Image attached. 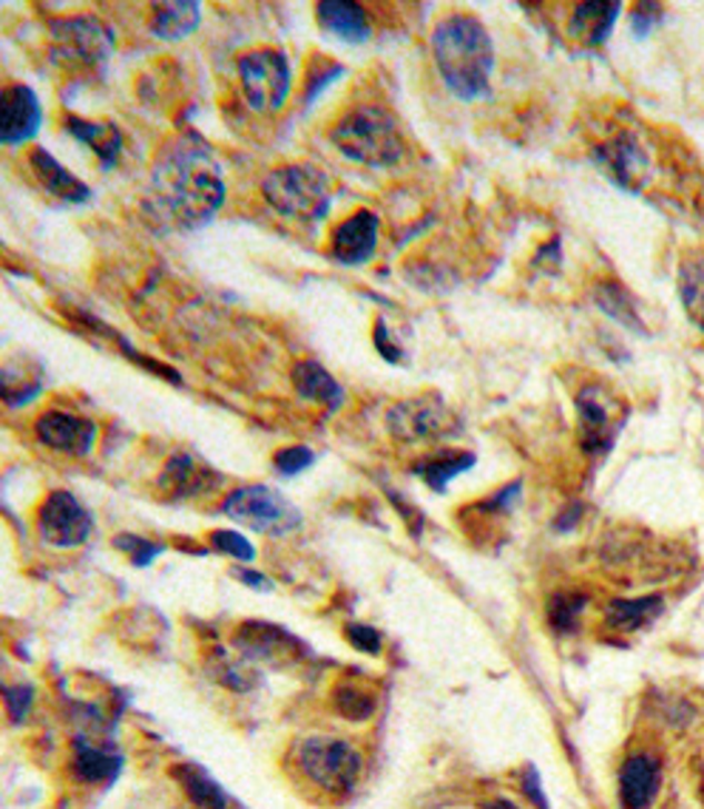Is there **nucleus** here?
I'll list each match as a JSON object with an SVG mask.
<instances>
[{
	"label": "nucleus",
	"instance_id": "nucleus-1",
	"mask_svg": "<svg viewBox=\"0 0 704 809\" xmlns=\"http://www.w3.org/2000/svg\"><path fill=\"white\" fill-rule=\"evenodd\" d=\"M225 203L222 165L199 134H177L159 148L148 179L146 208L159 225L202 228Z\"/></svg>",
	"mask_w": 704,
	"mask_h": 809
},
{
	"label": "nucleus",
	"instance_id": "nucleus-2",
	"mask_svg": "<svg viewBox=\"0 0 704 809\" xmlns=\"http://www.w3.org/2000/svg\"><path fill=\"white\" fill-rule=\"evenodd\" d=\"M432 51L446 89L464 102L492 95L495 46L486 26L472 14H449L432 32Z\"/></svg>",
	"mask_w": 704,
	"mask_h": 809
},
{
	"label": "nucleus",
	"instance_id": "nucleus-3",
	"mask_svg": "<svg viewBox=\"0 0 704 809\" xmlns=\"http://www.w3.org/2000/svg\"><path fill=\"white\" fill-rule=\"evenodd\" d=\"M330 142L349 162L393 168L406 157V142L387 108L358 106L333 126Z\"/></svg>",
	"mask_w": 704,
	"mask_h": 809
},
{
	"label": "nucleus",
	"instance_id": "nucleus-4",
	"mask_svg": "<svg viewBox=\"0 0 704 809\" xmlns=\"http://www.w3.org/2000/svg\"><path fill=\"white\" fill-rule=\"evenodd\" d=\"M261 194H265L267 205L279 210L281 216L307 221V225L327 219L333 205L330 182H327L324 171L307 162H290L274 168L261 182Z\"/></svg>",
	"mask_w": 704,
	"mask_h": 809
},
{
	"label": "nucleus",
	"instance_id": "nucleus-5",
	"mask_svg": "<svg viewBox=\"0 0 704 809\" xmlns=\"http://www.w3.org/2000/svg\"><path fill=\"white\" fill-rule=\"evenodd\" d=\"M296 764L310 785L321 787L330 796H344L358 785L364 759L353 744L330 736H313L296 750Z\"/></svg>",
	"mask_w": 704,
	"mask_h": 809
},
{
	"label": "nucleus",
	"instance_id": "nucleus-6",
	"mask_svg": "<svg viewBox=\"0 0 704 809\" xmlns=\"http://www.w3.org/2000/svg\"><path fill=\"white\" fill-rule=\"evenodd\" d=\"M222 514H228L234 523L245 525L250 532L270 534V537H285L301 525L299 509L292 506L285 494L261 486V483L230 492L222 500Z\"/></svg>",
	"mask_w": 704,
	"mask_h": 809
},
{
	"label": "nucleus",
	"instance_id": "nucleus-7",
	"mask_svg": "<svg viewBox=\"0 0 704 809\" xmlns=\"http://www.w3.org/2000/svg\"><path fill=\"white\" fill-rule=\"evenodd\" d=\"M239 80L245 100L261 111V115H274L281 111L292 89V71L290 60L281 49H254L248 55H241L239 63Z\"/></svg>",
	"mask_w": 704,
	"mask_h": 809
},
{
	"label": "nucleus",
	"instance_id": "nucleus-8",
	"mask_svg": "<svg viewBox=\"0 0 704 809\" xmlns=\"http://www.w3.org/2000/svg\"><path fill=\"white\" fill-rule=\"evenodd\" d=\"M49 38L54 63H66L71 69H95L106 63L115 51L111 32L91 14L54 20L49 26Z\"/></svg>",
	"mask_w": 704,
	"mask_h": 809
},
{
	"label": "nucleus",
	"instance_id": "nucleus-9",
	"mask_svg": "<svg viewBox=\"0 0 704 809\" xmlns=\"http://www.w3.org/2000/svg\"><path fill=\"white\" fill-rule=\"evenodd\" d=\"M91 532H95V520L75 494L58 489L43 500L38 512V534L43 543L54 549H77L91 537Z\"/></svg>",
	"mask_w": 704,
	"mask_h": 809
},
{
	"label": "nucleus",
	"instance_id": "nucleus-10",
	"mask_svg": "<svg viewBox=\"0 0 704 809\" xmlns=\"http://www.w3.org/2000/svg\"><path fill=\"white\" fill-rule=\"evenodd\" d=\"M579 446L588 455H605L614 446L622 426L619 401L603 384H588L577 395Z\"/></svg>",
	"mask_w": 704,
	"mask_h": 809
},
{
	"label": "nucleus",
	"instance_id": "nucleus-11",
	"mask_svg": "<svg viewBox=\"0 0 704 809\" xmlns=\"http://www.w3.org/2000/svg\"><path fill=\"white\" fill-rule=\"evenodd\" d=\"M387 430L398 441H429L452 430V417L440 398H406L387 412Z\"/></svg>",
	"mask_w": 704,
	"mask_h": 809
},
{
	"label": "nucleus",
	"instance_id": "nucleus-12",
	"mask_svg": "<svg viewBox=\"0 0 704 809\" xmlns=\"http://www.w3.org/2000/svg\"><path fill=\"white\" fill-rule=\"evenodd\" d=\"M38 441L49 446L51 452L69 457H83L95 450L97 443V424L89 417H80L75 412L49 410L38 417L34 424Z\"/></svg>",
	"mask_w": 704,
	"mask_h": 809
},
{
	"label": "nucleus",
	"instance_id": "nucleus-13",
	"mask_svg": "<svg viewBox=\"0 0 704 809\" xmlns=\"http://www.w3.org/2000/svg\"><path fill=\"white\" fill-rule=\"evenodd\" d=\"M40 126H43V108L38 95L23 82L7 86L0 95V142L23 146L38 137Z\"/></svg>",
	"mask_w": 704,
	"mask_h": 809
},
{
	"label": "nucleus",
	"instance_id": "nucleus-14",
	"mask_svg": "<svg viewBox=\"0 0 704 809\" xmlns=\"http://www.w3.org/2000/svg\"><path fill=\"white\" fill-rule=\"evenodd\" d=\"M234 648L241 651L245 659H254V662H267V664H285L296 662L301 657V642L292 633H287L285 628L270 625V622H245V625L236 631Z\"/></svg>",
	"mask_w": 704,
	"mask_h": 809
},
{
	"label": "nucleus",
	"instance_id": "nucleus-15",
	"mask_svg": "<svg viewBox=\"0 0 704 809\" xmlns=\"http://www.w3.org/2000/svg\"><path fill=\"white\" fill-rule=\"evenodd\" d=\"M597 162L616 185L628 190H639L651 177V157L642 148L639 137L631 131H619L603 148H597Z\"/></svg>",
	"mask_w": 704,
	"mask_h": 809
},
{
	"label": "nucleus",
	"instance_id": "nucleus-16",
	"mask_svg": "<svg viewBox=\"0 0 704 809\" xmlns=\"http://www.w3.org/2000/svg\"><path fill=\"white\" fill-rule=\"evenodd\" d=\"M222 486V474L199 461L191 452H177L168 457L159 474V489L171 500H194Z\"/></svg>",
	"mask_w": 704,
	"mask_h": 809
},
{
	"label": "nucleus",
	"instance_id": "nucleus-17",
	"mask_svg": "<svg viewBox=\"0 0 704 809\" xmlns=\"http://www.w3.org/2000/svg\"><path fill=\"white\" fill-rule=\"evenodd\" d=\"M378 216L373 210H356L330 236V256L338 265L358 267L375 256L378 247Z\"/></svg>",
	"mask_w": 704,
	"mask_h": 809
},
{
	"label": "nucleus",
	"instance_id": "nucleus-18",
	"mask_svg": "<svg viewBox=\"0 0 704 809\" xmlns=\"http://www.w3.org/2000/svg\"><path fill=\"white\" fill-rule=\"evenodd\" d=\"M662 787V767L654 756H631L619 767V803L622 809H651Z\"/></svg>",
	"mask_w": 704,
	"mask_h": 809
},
{
	"label": "nucleus",
	"instance_id": "nucleus-19",
	"mask_svg": "<svg viewBox=\"0 0 704 809\" xmlns=\"http://www.w3.org/2000/svg\"><path fill=\"white\" fill-rule=\"evenodd\" d=\"M29 168H32L34 179L43 185L46 194H51V197L60 199V203L86 205L91 199L89 185H86L83 179H77L71 171H66L63 165L51 157L46 148H34V151L29 154Z\"/></svg>",
	"mask_w": 704,
	"mask_h": 809
},
{
	"label": "nucleus",
	"instance_id": "nucleus-20",
	"mask_svg": "<svg viewBox=\"0 0 704 809\" xmlns=\"http://www.w3.org/2000/svg\"><path fill=\"white\" fill-rule=\"evenodd\" d=\"M316 18L324 32H330L344 43H367L373 38L367 9L353 0H324L316 7Z\"/></svg>",
	"mask_w": 704,
	"mask_h": 809
},
{
	"label": "nucleus",
	"instance_id": "nucleus-21",
	"mask_svg": "<svg viewBox=\"0 0 704 809\" xmlns=\"http://www.w3.org/2000/svg\"><path fill=\"white\" fill-rule=\"evenodd\" d=\"M66 131L77 137L83 146H89L97 154L102 168H115L122 151V134L115 122H97L80 120V117H66Z\"/></svg>",
	"mask_w": 704,
	"mask_h": 809
},
{
	"label": "nucleus",
	"instance_id": "nucleus-22",
	"mask_svg": "<svg viewBox=\"0 0 704 809\" xmlns=\"http://www.w3.org/2000/svg\"><path fill=\"white\" fill-rule=\"evenodd\" d=\"M292 386H296V393H299L301 398L324 404L330 412L341 410L344 404L341 384H338L318 361H299V364L292 367Z\"/></svg>",
	"mask_w": 704,
	"mask_h": 809
},
{
	"label": "nucleus",
	"instance_id": "nucleus-23",
	"mask_svg": "<svg viewBox=\"0 0 704 809\" xmlns=\"http://www.w3.org/2000/svg\"><path fill=\"white\" fill-rule=\"evenodd\" d=\"M619 14V3H577L568 20V34L585 46H599L608 40Z\"/></svg>",
	"mask_w": 704,
	"mask_h": 809
},
{
	"label": "nucleus",
	"instance_id": "nucleus-24",
	"mask_svg": "<svg viewBox=\"0 0 704 809\" xmlns=\"http://www.w3.org/2000/svg\"><path fill=\"white\" fill-rule=\"evenodd\" d=\"M71 770L86 785H106V781H115L120 776L122 759L115 750H106V747H97L86 739H77Z\"/></svg>",
	"mask_w": 704,
	"mask_h": 809
},
{
	"label": "nucleus",
	"instance_id": "nucleus-25",
	"mask_svg": "<svg viewBox=\"0 0 704 809\" xmlns=\"http://www.w3.org/2000/svg\"><path fill=\"white\" fill-rule=\"evenodd\" d=\"M199 20H202V7L194 0L159 3V7H153L151 32L162 40H182L197 29Z\"/></svg>",
	"mask_w": 704,
	"mask_h": 809
},
{
	"label": "nucleus",
	"instance_id": "nucleus-26",
	"mask_svg": "<svg viewBox=\"0 0 704 809\" xmlns=\"http://www.w3.org/2000/svg\"><path fill=\"white\" fill-rule=\"evenodd\" d=\"M475 461L477 457L472 455V452L440 450L435 452V455L415 463V474H418L420 481H424L432 492H446V486L455 481L457 474H464L466 468L475 466Z\"/></svg>",
	"mask_w": 704,
	"mask_h": 809
},
{
	"label": "nucleus",
	"instance_id": "nucleus-27",
	"mask_svg": "<svg viewBox=\"0 0 704 809\" xmlns=\"http://www.w3.org/2000/svg\"><path fill=\"white\" fill-rule=\"evenodd\" d=\"M662 613V596H639V600H614L605 608V625L611 631H639Z\"/></svg>",
	"mask_w": 704,
	"mask_h": 809
},
{
	"label": "nucleus",
	"instance_id": "nucleus-28",
	"mask_svg": "<svg viewBox=\"0 0 704 809\" xmlns=\"http://www.w3.org/2000/svg\"><path fill=\"white\" fill-rule=\"evenodd\" d=\"M0 386H3V401L9 406H23L43 393V373H40L38 364L9 361L3 367V375H0Z\"/></svg>",
	"mask_w": 704,
	"mask_h": 809
},
{
	"label": "nucleus",
	"instance_id": "nucleus-29",
	"mask_svg": "<svg viewBox=\"0 0 704 809\" xmlns=\"http://www.w3.org/2000/svg\"><path fill=\"white\" fill-rule=\"evenodd\" d=\"M594 302H597V307L605 313V316H611L614 322H619L622 327H628V329H634V333L647 336V327L642 324V316H639V310H636L634 296H631V293L625 290L622 285H616V282H599L597 290H594Z\"/></svg>",
	"mask_w": 704,
	"mask_h": 809
},
{
	"label": "nucleus",
	"instance_id": "nucleus-30",
	"mask_svg": "<svg viewBox=\"0 0 704 809\" xmlns=\"http://www.w3.org/2000/svg\"><path fill=\"white\" fill-rule=\"evenodd\" d=\"M173 776L182 785L185 796L191 798L199 809H230V801L222 792V787L216 785L214 778L199 770V767L182 764L173 770Z\"/></svg>",
	"mask_w": 704,
	"mask_h": 809
},
{
	"label": "nucleus",
	"instance_id": "nucleus-31",
	"mask_svg": "<svg viewBox=\"0 0 704 809\" xmlns=\"http://www.w3.org/2000/svg\"><path fill=\"white\" fill-rule=\"evenodd\" d=\"M680 293L693 322L704 329V256L693 254L682 262Z\"/></svg>",
	"mask_w": 704,
	"mask_h": 809
},
{
	"label": "nucleus",
	"instance_id": "nucleus-32",
	"mask_svg": "<svg viewBox=\"0 0 704 809\" xmlns=\"http://www.w3.org/2000/svg\"><path fill=\"white\" fill-rule=\"evenodd\" d=\"M588 596L577 594V591H559L548 600V622L557 633H574L583 620Z\"/></svg>",
	"mask_w": 704,
	"mask_h": 809
},
{
	"label": "nucleus",
	"instance_id": "nucleus-33",
	"mask_svg": "<svg viewBox=\"0 0 704 809\" xmlns=\"http://www.w3.org/2000/svg\"><path fill=\"white\" fill-rule=\"evenodd\" d=\"M333 699H336L338 713L349 721H367L375 713V708H378V699H375L373 690H364L361 684L353 682L338 684Z\"/></svg>",
	"mask_w": 704,
	"mask_h": 809
},
{
	"label": "nucleus",
	"instance_id": "nucleus-34",
	"mask_svg": "<svg viewBox=\"0 0 704 809\" xmlns=\"http://www.w3.org/2000/svg\"><path fill=\"white\" fill-rule=\"evenodd\" d=\"M210 545H214L219 554H228L234 560H241V563H254L256 549L248 537H241L239 532H214L210 534Z\"/></svg>",
	"mask_w": 704,
	"mask_h": 809
},
{
	"label": "nucleus",
	"instance_id": "nucleus-35",
	"mask_svg": "<svg viewBox=\"0 0 704 809\" xmlns=\"http://www.w3.org/2000/svg\"><path fill=\"white\" fill-rule=\"evenodd\" d=\"M274 463L279 468V474L292 477V474H301L305 468H310L316 463V452L307 450V446H287V450L276 452Z\"/></svg>",
	"mask_w": 704,
	"mask_h": 809
},
{
	"label": "nucleus",
	"instance_id": "nucleus-36",
	"mask_svg": "<svg viewBox=\"0 0 704 809\" xmlns=\"http://www.w3.org/2000/svg\"><path fill=\"white\" fill-rule=\"evenodd\" d=\"M115 545L131 556L133 565H148L153 556L162 554V545L151 543V540L146 537H137V534H120V537L115 540Z\"/></svg>",
	"mask_w": 704,
	"mask_h": 809
},
{
	"label": "nucleus",
	"instance_id": "nucleus-37",
	"mask_svg": "<svg viewBox=\"0 0 704 809\" xmlns=\"http://www.w3.org/2000/svg\"><path fill=\"white\" fill-rule=\"evenodd\" d=\"M344 633H347V642L356 648V651H367V653H373V657L381 653L384 639L373 625H358V622H349V625L344 628Z\"/></svg>",
	"mask_w": 704,
	"mask_h": 809
},
{
	"label": "nucleus",
	"instance_id": "nucleus-38",
	"mask_svg": "<svg viewBox=\"0 0 704 809\" xmlns=\"http://www.w3.org/2000/svg\"><path fill=\"white\" fill-rule=\"evenodd\" d=\"M216 671H219V679H222L230 690H250L259 684V677L250 671L248 664H234L228 662V659H222Z\"/></svg>",
	"mask_w": 704,
	"mask_h": 809
},
{
	"label": "nucleus",
	"instance_id": "nucleus-39",
	"mask_svg": "<svg viewBox=\"0 0 704 809\" xmlns=\"http://www.w3.org/2000/svg\"><path fill=\"white\" fill-rule=\"evenodd\" d=\"M32 688H23V684H18V688H7L3 690V704H7V713L9 719L14 721V724H20V721L29 716V708H32Z\"/></svg>",
	"mask_w": 704,
	"mask_h": 809
},
{
	"label": "nucleus",
	"instance_id": "nucleus-40",
	"mask_svg": "<svg viewBox=\"0 0 704 809\" xmlns=\"http://www.w3.org/2000/svg\"><path fill=\"white\" fill-rule=\"evenodd\" d=\"M662 20L660 3H636L634 14H631V26H634L636 38H647L654 32V26Z\"/></svg>",
	"mask_w": 704,
	"mask_h": 809
},
{
	"label": "nucleus",
	"instance_id": "nucleus-41",
	"mask_svg": "<svg viewBox=\"0 0 704 809\" xmlns=\"http://www.w3.org/2000/svg\"><path fill=\"white\" fill-rule=\"evenodd\" d=\"M375 347H378V353H381L384 358L393 361V364H400V361H404V347L395 342L393 329L387 327V322H384V318H378V322H375Z\"/></svg>",
	"mask_w": 704,
	"mask_h": 809
},
{
	"label": "nucleus",
	"instance_id": "nucleus-42",
	"mask_svg": "<svg viewBox=\"0 0 704 809\" xmlns=\"http://www.w3.org/2000/svg\"><path fill=\"white\" fill-rule=\"evenodd\" d=\"M520 790H523V796L534 803V807L548 809V798H546V792H543V787H539L537 767H532V764L526 767V772H523V781H520Z\"/></svg>",
	"mask_w": 704,
	"mask_h": 809
},
{
	"label": "nucleus",
	"instance_id": "nucleus-43",
	"mask_svg": "<svg viewBox=\"0 0 704 809\" xmlns=\"http://www.w3.org/2000/svg\"><path fill=\"white\" fill-rule=\"evenodd\" d=\"M341 75H344V69H341V66H336V63H333V69H330V71H327V75L310 77V82H307V91H305V102H313V100H316V95H318V91H321V89H324V86H327V82H330V80H336V77H341Z\"/></svg>",
	"mask_w": 704,
	"mask_h": 809
},
{
	"label": "nucleus",
	"instance_id": "nucleus-44",
	"mask_svg": "<svg viewBox=\"0 0 704 809\" xmlns=\"http://www.w3.org/2000/svg\"><path fill=\"white\" fill-rule=\"evenodd\" d=\"M234 576H239L245 585H250V589L256 591H274V582L267 580L265 574H259V571H248V569H234Z\"/></svg>",
	"mask_w": 704,
	"mask_h": 809
},
{
	"label": "nucleus",
	"instance_id": "nucleus-45",
	"mask_svg": "<svg viewBox=\"0 0 704 809\" xmlns=\"http://www.w3.org/2000/svg\"><path fill=\"white\" fill-rule=\"evenodd\" d=\"M483 809H520V807H514V803L506 801V798H495V801L483 803Z\"/></svg>",
	"mask_w": 704,
	"mask_h": 809
}]
</instances>
